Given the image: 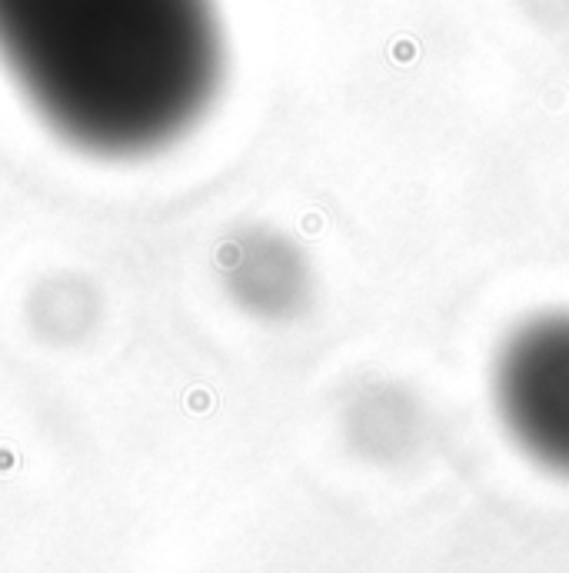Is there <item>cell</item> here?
Wrapping results in <instances>:
<instances>
[{
  "label": "cell",
  "mask_w": 569,
  "mask_h": 573,
  "mask_svg": "<svg viewBox=\"0 0 569 573\" xmlns=\"http://www.w3.org/2000/svg\"><path fill=\"white\" fill-rule=\"evenodd\" d=\"M223 64L214 0H0V67L87 157L174 147L214 107Z\"/></svg>",
  "instance_id": "obj_1"
},
{
  "label": "cell",
  "mask_w": 569,
  "mask_h": 573,
  "mask_svg": "<svg viewBox=\"0 0 569 573\" xmlns=\"http://www.w3.org/2000/svg\"><path fill=\"white\" fill-rule=\"evenodd\" d=\"M496 404L530 457L569 473V314L519 327L496 367Z\"/></svg>",
  "instance_id": "obj_2"
}]
</instances>
